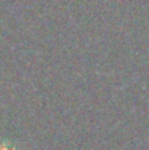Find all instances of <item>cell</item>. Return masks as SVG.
Listing matches in <instances>:
<instances>
[{
	"instance_id": "obj_1",
	"label": "cell",
	"mask_w": 149,
	"mask_h": 150,
	"mask_svg": "<svg viewBox=\"0 0 149 150\" xmlns=\"http://www.w3.org/2000/svg\"><path fill=\"white\" fill-rule=\"evenodd\" d=\"M0 150H19V147L10 140H1L0 142Z\"/></svg>"
}]
</instances>
